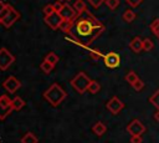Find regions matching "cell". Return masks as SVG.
<instances>
[{
    "label": "cell",
    "instance_id": "d590c367",
    "mask_svg": "<svg viewBox=\"0 0 159 143\" xmlns=\"http://www.w3.org/2000/svg\"><path fill=\"white\" fill-rule=\"evenodd\" d=\"M153 117H154V119H155L157 122H159V109H157V112L153 114Z\"/></svg>",
    "mask_w": 159,
    "mask_h": 143
},
{
    "label": "cell",
    "instance_id": "6da1fadb",
    "mask_svg": "<svg viewBox=\"0 0 159 143\" xmlns=\"http://www.w3.org/2000/svg\"><path fill=\"white\" fill-rule=\"evenodd\" d=\"M103 31L104 25L87 10L77 17L72 31L68 34L66 39L87 48V46L93 40H96Z\"/></svg>",
    "mask_w": 159,
    "mask_h": 143
},
{
    "label": "cell",
    "instance_id": "8d00e7d4",
    "mask_svg": "<svg viewBox=\"0 0 159 143\" xmlns=\"http://www.w3.org/2000/svg\"><path fill=\"white\" fill-rule=\"evenodd\" d=\"M5 6H6V4H5L4 1H0V14H1V11L5 9Z\"/></svg>",
    "mask_w": 159,
    "mask_h": 143
},
{
    "label": "cell",
    "instance_id": "f1b7e54d",
    "mask_svg": "<svg viewBox=\"0 0 159 143\" xmlns=\"http://www.w3.org/2000/svg\"><path fill=\"white\" fill-rule=\"evenodd\" d=\"M53 12H55L53 4H47V5L43 7V14H45V16H48V15H51V14H53Z\"/></svg>",
    "mask_w": 159,
    "mask_h": 143
},
{
    "label": "cell",
    "instance_id": "44dd1931",
    "mask_svg": "<svg viewBox=\"0 0 159 143\" xmlns=\"http://www.w3.org/2000/svg\"><path fill=\"white\" fill-rule=\"evenodd\" d=\"M149 102H150L157 109H159V88L149 97Z\"/></svg>",
    "mask_w": 159,
    "mask_h": 143
},
{
    "label": "cell",
    "instance_id": "2e32d148",
    "mask_svg": "<svg viewBox=\"0 0 159 143\" xmlns=\"http://www.w3.org/2000/svg\"><path fill=\"white\" fill-rule=\"evenodd\" d=\"M73 25H75V21H70V20H62L61 25H60V30H62L63 32L66 34H70L73 29Z\"/></svg>",
    "mask_w": 159,
    "mask_h": 143
},
{
    "label": "cell",
    "instance_id": "ba28073f",
    "mask_svg": "<svg viewBox=\"0 0 159 143\" xmlns=\"http://www.w3.org/2000/svg\"><path fill=\"white\" fill-rule=\"evenodd\" d=\"M58 14L61 15V17L63 20H70V21H76L78 17V14L73 9V6H71L70 4H63V6Z\"/></svg>",
    "mask_w": 159,
    "mask_h": 143
},
{
    "label": "cell",
    "instance_id": "ac0fdd59",
    "mask_svg": "<svg viewBox=\"0 0 159 143\" xmlns=\"http://www.w3.org/2000/svg\"><path fill=\"white\" fill-rule=\"evenodd\" d=\"M37 142H39L37 137L34 133H31V132L24 134L22 138H21V143H37Z\"/></svg>",
    "mask_w": 159,
    "mask_h": 143
},
{
    "label": "cell",
    "instance_id": "4316f807",
    "mask_svg": "<svg viewBox=\"0 0 159 143\" xmlns=\"http://www.w3.org/2000/svg\"><path fill=\"white\" fill-rule=\"evenodd\" d=\"M106 5L109 10H116L119 6V0H106Z\"/></svg>",
    "mask_w": 159,
    "mask_h": 143
},
{
    "label": "cell",
    "instance_id": "e0dca14e",
    "mask_svg": "<svg viewBox=\"0 0 159 143\" xmlns=\"http://www.w3.org/2000/svg\"><path fill=\"white\" fill-rule=\"evenodd\" d=\"M11 104H12L14 111H20L25 106V101L21 97H14L12 101H11Z\"/></svg>",
    "mask_w": 159,
    "mask_h": 143
},
{
    "label": "cell",
    "instance_id": "60d3db41",
    "mask_svg": "<svg viewBox=\"0 0 159 143\" xmlns=\"http://www.w3.org/2000/svg\"><path fill=\"white\" fill-rule=\"evenodd\" d=\"M0 143H1V142H0Z\"/></svg>",
    "mask_w": 159,
    "mask_h": 143
},
{
    "label": "cell",
    "instance_id": "d6986e66",
    "mask_svg": "<svg viewBox=\"0 0 159 143\" xmlns=\"http://www.w3.org/2000/svg\"><path fill=\"white\" fill-rule=\"evenodd\" d=\"M122 17H123V20H124L125 22H132V21H134V20H135L137 15H135V12H134L133 10L128 9V10H125V11L123 12Z\"/></svg>",
    "mask_w": 159,
    "mask_h": 143
},
{
    "label": "cell",
    "instance_id": "cb8c5ba5",
    "mask_svg": "<svg viewBox=\"0 0 159 143\" xmlns=\"http://www.w3.org/2000/svg\"><path fill=\"white\" fill-rule=\"evenodd\" d=\"M104 53H102L99 50H96V48H89V57L92 60H99V58H103Z\"/></svg>",
    "mask_w": 159,
    "mask_h": 143
},
{
    "label": "cell",
    "instance_id": "1f68e13d",
    "mask_svg": "<svg viewBox=\"0 0 159 143\" xmlns=\"http://www.w3.org/2000/svg\"><path fill=\"white\" fill-rule=\"evenodd\" d=\"M11 9H12V6H11V5H7V4H6L5 9H4V10L1 11V14H0V21H1V20H2V19H4V17H5L6 15H7V14H9V11H10Z\"/></svg>",
    "mask_w": 159,
    "mask_h": 143
},
{
    "label": "cell",
    "instance_id": "5b68a950",
    "mask_svg": "<svg viewBox=\"0 0 159 143\" xmlns=\"http://www.w3.org/2000/svg\"><path fill=\"white\" fill-rule=\"evenodd\" d=\"M11 101L12 99H10L9 96H6V95L0 96V121H4L14 111Z\"/></svg>",
    "mask_w": 159,
    "mask_h": 143
},
{
    "label": "cell",
    "instance_id": "52a82bcc",
    "mask_svg": "<svg viewBox=\"0 0 159 143\" xmlns=\"http://www.w3.org/2000/svg\"><path fill=\"white\" fill-rule=\"evenodd\" d=\"M103 62L108 68H116L120 65V56L117 52H108L103 56Z\"/></svg>",
    "mask_w": 159,
    "mask_h": 143
},
{
    "label": "cell",
    "instance_id": "5bb4252c",
    "mask_svg": "<svg viewBox=\"0 0 159 143\" xmlns=\"http://www.w3.org/2000/svg\"><path fill=\"white\" fill-rule=\"evenodd\" d=\"M92 131H93V133L96 136L101 137V136H103L107 132V127H106V124L103 122H96L93 124V127H92Z\"/></svg>",
    "mask_w": 159,
    "mask_h": 143
},
{
    "label": "cell",
    "instance_id": "7c38bea8",
    "mask_svg": "<svg viewBox=\"0 0 159 143\" xmlns=\"http://www.w3.org/2000/svg\"><path fill=\"white\" fill-rule=\"evenodd\" d=\"M19 17H20V14H19L14 7H12V9L9 11V14H7V15H6L1 21H0V24H1L4 27H6V29H7V27L12 26V25L19 20Z\"/></svg>",
    "mask_w": 159,
    "mask_h": 143
},
{
    "label": "cell",
    "instance_id": "8992f818",
    "mask_svg": "<svg viewBox=\"0 0 159 143\" xmlns=\"http://www.w3.org/2000/svg\"><path fill=\"white\" fill-rule=\"evenodd\" d=\"M147 131L145 126L139 121V119H133L128 126H127V132L130 136H142Z\"/></svg>",
    "mask_w": 159,
    "mask_h": 143
},
{
    "label": "cell",
    "instance_id": "ffe728a7",
    "mask_svg": "<svg viewBox=\"0 0 159 143\" xmlns=\"http://www.w3.org/2000/svg\"><path fill=\"white\" fill-rule=\"evenodd\" d=\"M45 61H47L48 63H51V65H56L57 62H58V56L55 53V52H48L46 56H45V58H43Z\"/></svg>",
    "mask_w": 159,
    "mask_h": 143
},
{
    "label": "cell",
    "instance_id": "3957f363",
    "mask_svg": "<svg viewBox=\"0 0 159 143\" xmlns=\"http://www.w3.org/2000/svg\"><path fill=\"white\" fill-rule=\"evenodd\" d=\"M91 78L87 76L86 72H78L72 80H71V86L78 92V93H84L88 91V86L91 83Z\"/></svg>",
    "mask_w": 159,
    "mask_h": 143
},
{
    "label": "cell",
    "instance_id": "83f0119b",
    "mask_svg": "<svg viewBox=\"0 0 159 143\" xmlns=\"http://www.w3.org/2000/svg\"><path fill=\"white\" fill-rule=\"evenodd\" d=\"M132 87L134 88V91H138V92H139V91H142V90L144 88V82L139 78V80H137V81L133 83V86H132Z\"/></svg>",
    "mask_w": 159,
    "mask_h": 143
},
{
    "label": "cell",
    "instance_id": "9c48e42d",
    "mask_svg": "<svg viewBox=\"0 0 159 143\" xmlns=\"http://www.w3.org/2000/svg\"><path fill=\"white\" fill-rule=\"evenodd\" d=\"M2 87H4L9 93H15V92L21 87V82H20L15 76H10V77H7V78L2 82Z\"/></svg>",
    "mask_w": 159,
    "mask_h": 143
},
{
    "label": "cell",
    "instance_id": "d6a6232c",
    "mask_svg": "<svg viewBox=\"0 0 159 143\" xmlns=\"http://www.w3.org/2000/svg\"><path fill=\"white\" fill-rule=\"evenodd\" d=\"M142 1H143V0H125V2H127L129 6H132V7H137Z\"/></svg>",
    "mask_w": 159,
    "mask_h": 143
},
{
    "label": "cell",
    "instance_id": "4fadbf2b",
    "mask_svg": "<svg viewBox=\"0 0 159 143\" xmlns=\"http://www.w3.org/2000/svg\"><path fill=\"white\" fill-rule=\"evenodd\" d=\"M129 47L132 48V51L134 52H140L143 50V40L140 37H134L130 42H129Z\"/></svg>",
    "mask_w": 159,
    "mask_h": 143
},
{
    "label": "cell",
    "instance_id": "d4e9b609",
    "mask_svg": "<svg viewBox=\"0 0 159 143\" xmlns=\"http://www.w3.org/2000/svg\"><path fill=\"white\" fill-rule=\"evenodd\" d=\"M40 67H41V70H42L45 73H50V72L53 70V67H55V66H53V65H51V63H48L47 61H45V60H43V61L41 62Z\"/></svg>",
    "mask_w": 159,
    "mask_h": 143
},
{
    "label": "cell",
    "instance_id": "9a60e30c",
    "mask_svg": "<svg viewBox=\"0 0 159 143\" xmlns=\"http://www.w3.org/2000/svg\"><path fill=\"white\" fill-rule=\"evenodd\" d=\"M72 6H73V9L76 10V12L78 14V16L82 15L84 11H87V6H86V2H84L83 0H76Z\"/></svg>",
    "mask_w": 159,
    "mask_h": 143
},
{
    "label": "cell",
    "instance_id": "f546056e",
    "mask_svg": "<svg viewBox=\"0 0 159 143\" xmlns=\"http://www.w3.org/2000/svg\"><path fill=\"white\" fill-rule=\"evenodd\" d=\"M150 30L153 34H155L158 30H159V19H155L152 24H150Z\"/></svg>",
    "mask_w": 159,
    "mask_h": 143
},
{
    "label": "cell",
    "instance_id": "e575fe53",
    "mask_svg": "<svg viewBox=\"0 0 159 143\" xmlns=\"http://www.w3.org/2000/svg\"><path fill=\"white\" fill-rule=\"evenodd\" d=\"M62 6H63V4H62L61 1H56V2L53 4L55 12H60V11H61V9H62Z\"/></svg>",
    "mask_w": 159,
    "mask_h": 143
},
{
    "label": "cell",
    "instance_id": "4dcf8cb0",
    "mask_svg": "<svg viewBox=\"0 0 159 143\" xmlns=\"http://www.w3.org/2000/svg\"><path fill=\"white\" fill-rule=\"evenodd\" d=\"M106 0H88V2H89V5L92 6V7H94V9H97V7H99L103 2H104Z\"/></svg>",
    "mask_w": 159,
    "mask_h": 143
},
{
    "label": "cell",
    "instance_id": "f35d334b",
    "mask_svg": "<svg viewBox=\"0 0 159 143\" xmlns=\"http://www.w3.org/2000/svg\"><path fill=\"white\" fill-rule=\"evenodd\" d=\"M57 1H61V2H62V1H65V0H57Z\"/></svg>",
    "mask_w": 159,
    "mask_h": 143
},
{
    "label": "cell",
    "instance_id": "30bf717a",
    "mask_svg": "<svg viewBox=\"0 0 159 143\" xmlns=\"http://www.w3.org/2000/svg\"><path fill=\"white\" fill-rule=\"evenodd\" d=\"M106 107H107V109L112 113V114H118L123 108H124V103L118 98V97H112L108 102H107V104H106Z\"/></svg>",
    "mask_w": 159,
    "mask_h": 143
},
{
    "label": "cell",
    "instance_id": "484cf974",
    "mask_svg": "<svg viewBox=\"0 0 159 143\" xmlns=\"http://www.w3.org/2000/svg\"><path fill=\"white\" fill-rule=\"evenodd\" d=\"M154 47V44L150 39H144L143 40V50L144 51H150Z\"/></svg>",
    "mask_w": 159,
    "mask_h": 143
},
{
    "label": "cell",
    "instance_id": "74e56055",
    "mask_svg": "<svg viewBox=\"0 0 159 143\" xmlns=\"http://www.w3.org/2000/svg\"><path fill=\"white\" fill-rule=\"evenodd\" d=\"M155 35H157V37H158V39H159V30H158V31H157V32H155Z\"/></svg>",
    "mask_w": 159,
    "mask_h": 143
},
{
    "label": "cell",
    "instance_id": "277c9868",
    "mask_svg": "<svg viewBox=\"0 0 159 143\" xmlns=\"http://www.w3.org/2000/svg\"><path fill=\"white\" fill-rule=\"evenodd\" d=\"M15 61V56L5 47L0 48V70L6 71Z\"/></svg>",
    "mask_w": 159,
    "mask_h": 143
},
{
    "label": "cell",
    "instance_id": "7402d4cb",
    "mask_svg": "<svg viewBox=\"0 0 159 143\" xmlns=\"http://www.w3.org/2000/svg\"><path fill=\"white\" fill-rule=\"evenodd\" d=\"M137 80H139V77H138V75H137L134 71H129V72L125 75V81H127L130 86H133V83H134Z\"/></svg>",
    "mask_w": 159,
    "mask_h": 143
},
{
    "label": "cell",
    "instance_id": "ab89813d",
    "mask_svg": "<svg viewBox=\"0 0 159 143\" xmlns=\"http://www.w3.org/2000/svg\"><path fill=\"white\" fill-rule=\"evenodd\" d=\"M66 1H71V0H66Z\"/></svg>",
    "mask_w": 159,
    "mask_h": 143
},
{
    "label": "cell",
    "instance_id": "8fae6325",
    "mask_svg": "<svg viewBox=\"0 0 159 143\" xmlns=\"http://www.w3.org/2000/svg\"><path fill=\"white\" fill-rule=\"evenodd\" d=\"M62 20H63V19L61 17V15H60L58 12H53V14H51V15H48V16H45V22H46V25H47L50 29H52V30L60 29V25H61Z\"/></svg>",
    "mask_w": 159,
    "mask_h": 143
},
{
    "label": "cell",
    "instance_id": "7a4b0ae2",
    "mask_svg": "<svg viewBox=\"0 0 159 143\" xmlns=\"http://www.w3.org/2000/svg\"><path fill=\"white\" fill-rule=\"evenodd\" d=\"M66 92L65 90L58 85V83H52L45 92H43V98L52 106L57 107L60 103L66 98Z\"/></svg>",
    "mask_w": 159,
    "mask_h": 143
},
{
    "label": "cell",
    "instance_id": "836d02e7",
    "mask_svg": "<svg viewBox=\"0 0 159 143\" xmlns=\"http://www.w3.org/2000/svg\"><path fill=\"white\" fill-rule=\"evenodd\" d=\"M143 138L142 136H132L130 137V143H142Z\"/></svg>",
    "mask_w": 159,
    "mask_h": 143
},
{
    "label": "cell",
    "instance_id": "603a6c76",
    "mask_svg": "<svg viewBox=\"0 0 159 143\" xmlns=\"http://www.w3.org/2000/svg\"><path fill=\"white\" fill-rule=\"evenodd\" d=\"M101 90V85L97 82V81H91V83H89V86H88V92L89 93H92V95H94V93H97L98 91Z\"/></svg>",
    "mask_w": 159,
    "mask_h": 143
}]
</instances>
